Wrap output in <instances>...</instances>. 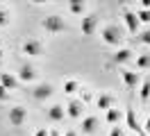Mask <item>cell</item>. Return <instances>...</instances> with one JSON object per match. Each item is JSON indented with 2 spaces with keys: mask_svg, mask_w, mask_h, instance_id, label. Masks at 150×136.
Wrapping results in <instances>:
<instances>
[{
  "mask_svg": "<svg viewBox=\"0 0 150 136\" xmlns=\"http://www.w3.org/2000/svg\"><path fill=\"white\" fill-rule=\"evenodd\" d=\"M41 27H43L46 32H50V34H62V32H66V30H68L66 20H64L62 16H57V14L46 16L43 20H41Z\"/></svg>",
  "mask_w": 150,
  "mask_h": 136,
  "instance_id": "cell-1",
  "label": "cell"
},
{
  "mask_svg": "<svg viewBox=\"0 0 150 136\" xmlns=\"http://www.w3.org/2000/svg\"><path fill=\"white\" fill-rule=\"evenodd\" d=\"M7 123L11 127H21L28 123V109L23 107V104H14L9 109V113H7Z\"/></svg>",
  "mask_w": 150,
  "mask_h": 136,
  "instance_id": "cell-2",
  "label": "cell"
},
{
  "mask_svg": "<svg viewBox=\"0 0 150 136\" xmlns=\"http://www.w3.org/2000/svg\"><path fill=\"white\" fill-rule=\"evenodd\" d=\"M100 36H103V41L107 45H121V41H123V34H121V30L116 25H105L103 32H100Z\"/></svg>",
  "mask_w": 150,
  "mask_h": 136,
  "instance_id": "cell-3",
  "label": "cell"
},
{
  "mask_svg": "<svg viewBox=\"0 0 150 136\" xmlns=\"http://www.w3.org/2000/svg\"><path fill=\"white\" fill-rule=\"evenodd\" d=\"M52 93H55V86H52L50 82H41V84H37V86H32V98L39 100V102L52 98Z\"/></svg>",
  "mask_w": 150,
  "mask_h": 136,
  "instance_id": "cell-4",
  "label": "cell"
},
{
  "mask_svg": "<svg viewBox=\"0 0 150 136\" xmlns=\"http://www.w3.org/2000/svg\"><path fill=\"white\" fill-rule=\"evenodd\" d=\"M82 113H84V102L82 100H68L66 102V116L68 118L77 120V118H82Z\"/></svg>",
  "mask_w": 150,
  "mask_h": 136,
  "instance_id": "cell-5",
  "label": "cell"
},
{
  "mask_svg": "<svg viewBox=\"0 0 150 136\" xmlns=\"http://www.w3.org/2000/svg\"><path fill=\"white\" fill-rule=\"evenodd\" d=\"M96 25H98V16H96V14H86V16H82V25H80V30H82V34H84V36H91L96 32Z\"/></svg>",
  "mask_w": 150,
  "mask_h": 136,
  "instance_id": "cell-6",
  "label": "cell"
},
{
  "mask_svg": "<svg viewBox=\"0 0 150 136\" xmlns=\"http://www.w3.org/2000/svg\"><path fill=\"white\" fill-rule=\"evenodd\" d=\"M46 116H48L50 123H62L64 116H66V107H64V104H50L48 111H46Z\"/></svg>",
  "mask_w": 150,
  "mask_h": 136,
  "instance_id": "cell-7",
  "label": "cell"
},
{
  "mask_svg": "<svg viewBox=\"0 0 150 136\" xmlns=\"http://www.w3.org/2000/svg\"><path fill=\"white\" fill-rule=\"evenodd\" d=\"M123 18H125V25H127V30H130L132 34H137V32H139V25H141L139 16H137V11L125 9V11H123Z\"/></svg>",
  "mask_w": 150,
  "mask_h": 136,
  "instance_id": "cell-8",
  "label": "cell"
},
{
  "mask_svg": "<svg viewBox=\"0 0 150 136\" xmlns=\"http://www.w3.org/2000/svg\"><path fill=\"white\" fill-rule=\"evenodd\" d=\"M98 118L96 116H84L82 118V134L84 136H93L96 132H98Z\"/></svg>",
  "mask_w": 150,
  "mask_h": 136,
  "instance_id": "cell-9",
  "label": "cell"
},
{
  "mask_svg": "<svg viewBox=\"0 0 150 136\" xmlns=\"http://www.w3.org/2000/svg\"><path fill=\"white\" fill-rule=\"evenodd\" d=\"M125 123H127V129H132V132H143V127L139 125V118H137L134 107L125 109Z\"/></svg>",
  "mask_w": 150,
  "mask_h": 136,
  "instance_id": "cell-10",
  "label": "cell"
},
{
  "mask_svg": "<svg viewBox=\"0 0 150 136\" xmlns=\"http://www.w3.org/2000/svg\"><path fill=\"white\" fill-rule=\"evenodd\" d=\"M21 50L28 54V57H39V54L43 52V45H41V41H25V43L21 45Z\"/></svg>",
  "mask_w": 150,
  "mask_h": 136,
  "instance_id": "cell-11",
  "label": "cell"
},
{
  "mask_svg": "<svg viewBox=\"0 0 150 136\" xmlns=\"http://www.w3.org/2000/svg\"><path fill=\"white\" fill-rule=\"evenodd\" d=\"M16 77H18L21 82H34V80H37L34 66H30V63H23V66H18V73H16Z\"/></svg>",
  "mask_w": 150,
  "mask_h": 136,
  "instance_id": "cell-12",
  "label": "cell"
},
{
  "mask_svg": "<svg viewBox=\"0 0 150 136\" xmlns=\"http://www.w3.org/2000/svg\"><path fill=\"white\" fill-rule=\"evenodd\" d=\"M18 77L16 75H11V73H7V70H2L0 73V84L5 86L7 91H14V89H18Z\"/></svg>",
  "mask_w": 150,
  "mask_h": 136,
  "instance_id": "cell-13",
  "label": "cell"
},
{
  "mask_svg": "<svg viewBox=\"0 0 150 136\" xmlns=\"http://www.w3.org/2000/svg\"><path fill=\"white\" fill-rule=\"evenodd\" d=\"M121 75H123V82H125L127 89H137L139 86V75L134 70H121Z\"/></svg>",
  "mask_w": 150,
  "mask_h": 136,
  "instance_id": "cell-14",
  "label": "cell"
},
{
  "mask_svg": "<svg viewBox=\"0 0 150 136\" xmlns=\"http://www.w3.org/2000/svg\"><path fill=\"white\" fill-rule=\"evenodd\" d=\"M96 104H98V109H103V111H109V109L114 107V98L109 93H100V95L96 98Z\"/></svg>",
  "mask_w": 150,
  "mask_h": 136,
  "instance_id": "cell-15",
  "label": "cell"
},
{
  "mask_svg": "<svg viewBox=\"0 0 150 136\" xmlns=\"http://www.w3.org/2000/svg\"><path fill=\"white\" fill-rule=\"evenodd\" d=\"M114 63H127L132 59V50L130 48H121V50H116V52H114Z\"/></svg>",
  "mask_w": 150,
  "mask_h": 136,
  "instance_id": "cell-16",
  "label": "cell"
},
{
  "mask_svg": "<svg viewBox=\"0 0 150 136\" xmlns=\"http://www.w3.org/2000/svg\"><path fill=\"white\" fill-rule=\"evenodd\" d=\"M84 7H86L84 0H68V9H71V14L82 16V14H84Z\"/></svg>",
  "mask_w": 150,
  "mask_h": 136,
  "instance_id": "cell-17",
  "label": "cell"
},
{
  "mask_svg": "<svg viewBox=\"0 0 150 136\" xmlns=\"http://www.w3.org/2000/svg\"><path fill=\"white\" fill-rule=\"evenodd\" d=\"M105 120H107L109 125H116V123H121V111H118L116 107H112L109 111H107V113H105Z\"/></svg>",
  "mask_w": 150,
  "mask_h": 136,
  "instance_id": "cell-18",
  "label": "cell"
},
{
  "mask_svg": "<svg viewBox=\"0 0 150 136\" xmlns=\"http://www.w3.org/2000/svg\"><path fill=\"white\" fill-rule=\"evenodd\" d=\"M77 89H80L77 80H66V82H64V93H68V95H73Z\"/></svg>",
  "mask_w": 150,
  "mask_h": 136,
  "instance_id": "cell-19",
  "label": "cell"
},
{
  "mask_svg": "<svg viewBox=\"0 0 150 136\" xmlns=\"http://www.w3.org/2000/svg\"><path fill=\"white\" fill-rule=\"evenodd\" d=\"M141 100H150V77L141 82Z\"/></svg>",
  "mask_w": 150,
  "mask_h": 136,
  "instance_id": "cell-20",
  "label": "cell"
},
{
  "mask_svg": "<svg viewBox=\"0 0 150 136\" xmlns=\"http://www.w3.org/2000/svg\"><path fill=\"white\" fill-rule=\"evenodd\" d=\"M137 68H150V54L137 57Z\"/></svg>",
  "mask_w": 150,
  "mask_h": 136,
  "instance_id": "cell-21",
  "label": "cell"
},
{
  "mask_svg": "<svg viewBox=\"0 0 150 136\" xmlns=\"http://www.w3.org/2000/svg\"><path fill=\"white\" fill-rule=\"evenodd\" d=\"M137 16L141 23H150V9H141V11H137Z\"/></svg>",
  "mask_w": 150,
  "mask_h": 136,
  "instance_id": "cell-22",
  "label": "cell"
},
{
  "mask_svg": "<svg viewBox=\"0 0 150 136\" xmlns=\"http://www.w3.org/2000/svg\"><path fill=\"white\" fill-rule=\"evenodd\" d=\"M9 25V11H5V9H0V27Z\"/></svg>",
  "mask_w": 150,
  "mask_h": 136,
  "instance_id": "cell-23",
  "label": "cell"
},
{
  "mask_svg": "<svg viewBox=\"0 0 150 136\" xmlns=\"http://www.w3.org/2000/svg\"><path fill=\"white\" fill-rule=\"evenodd\" d=\"M139 41L143 45H150V30H143V32H141V34H139Z\"/></svg>",
  "mask_w": 150,
  "mask_h": 136,
  "instance_id": "cell-24",
  "label": "cell"
},
{
  "mask_svg": "<svg viewBox=\"0 0 150 136\" xmlns=\"http://www.w3.org/2000/svg\"><path fill=\"white\" fill-rule=\"evenodd\" d=\"M7 100H9V91L0 84V102H7Z\"/></svg>",
  "mask_w": 150,
  "mask_h": 136,
  "instance_id": "cell-25",
  "label": "cell"
},
{
  "mask_svg": "<svg viewBox=\"0 0 150 136\" xmlns=\"http://www.w3.org/2000/svg\"><path fill=\"white\" fill-rule=\"evenodd\" d=\"M109 136H125V132H123L121 127H116V125H114L112 129H109Z\"/></svg>",
  "mask_w": 150,
  "mask_h": 136,
  "instance_id": "cell-26",
  "label": "cell"
},
{
  "mask_svg": "<svg viewBox=\"0 0 150 136\" xmlns=\"http://www.w3.org/2000/svg\"><path fill=\"white\" fill-rule=\"evenodd\" d=\"M48 134H50V129H46V127H41V129L34 132V136H48Z\"/></svg>",
  "mask_w": 150,
  "mask_h": 136,
  "instance_id": "cell-27",
  "label": "cell"
},
{
  "mask_svg": "<svg viewBox=\"0 0 150 136\" xmlns=\"http://www.w3.org/2000/svg\"><path fill=\"white\" fill-rule=\"evenodd\" d=\"M143 132H146V134H150V116H148V120H146V125H143Z\"/></svg>",
  "mask_w": 150,
  "mask_h": 136,
  "instance_id": "cell-28",
  "label": "cell"
},
{
  "mask_svg": "<svg viewBox=\"0 0 150 136\" xmlns=\"http://www.w3.org/2000/svg\"><path fill=\"white\" fill-rule=\"evenodd\" d=\"M141 5H143V9H150V0H141Z\"/></svg>",
  "mask_w": 150,
  "mask_h": 136,
  "instance_id": "cell-29",
  "label": "cell"
},
{
  "mask_svg": "<svg viewBox=\"0 0 150 136\" xmlns=\"http://www.w3.org/2000/svg\"><path fill=\"white\" fill-rule=\"evenodd\" d=\"M34 5H46V2H50V0H32Z\"/></svg>",
  "mask_w": 150,
  "mask_h": 136,
  "instance_id": "cell-30",
  "label": "cell"
},
{
  "mask_svg": "<svg viewBox=\"0 0 150 136\" xmlns=\"http://www.w3.org/2000/svg\"><path fill=\"white\" fill-rule=\"evenodd\" d=\"M64 136H77V132H73V129H68V132H66Z\"/></svg>",
  "mask_w": 150,
  "mask_h": 136,
  "instance_id": "cell-31",
  "label": "cell"
},
{
  "mask_svg": "<svg viewBox=\"0 0 150 136\" xmlns=\"http://www.w3.org/2000/svg\"><path fill=\"white\" fill-rule=\"evenodd\" d=\"M48 136H62V134H59L57 129H50V134H48Z\"/></svg>",
  "mask_w": 150,
  "mask_h": 136,
  "instance_id": "cell-32",
  "label": "cell"
},
{
  "mask_svg": "<svg viewBox=\"0 0 150 136\" xmlns=\"http://www.w3.org/2000/svg\"><path fill=\"white\" fill-rule=\"evenodd\" d=\"M0 63H2V50H0Z\"/></svg>",
  "mask_w": 150,
  "mask_h": 136,
  "instance_id": "cell-33",
  "label": "cell"
},
{
  "mask_svg": "<svg viewBox=\"0 0 150 136\" xmlns=\"http://www.w3.org/2000/svg\"><path fill=\"white\" fill-rule=\"evenodd\" d=\"M125 2H137V0H125Z\"/></svg>",
  "mask_w": 150,
  "mask_h": 136,
  "instance_id": "cell-34",
  "label": "cell"
}]
</instances>
